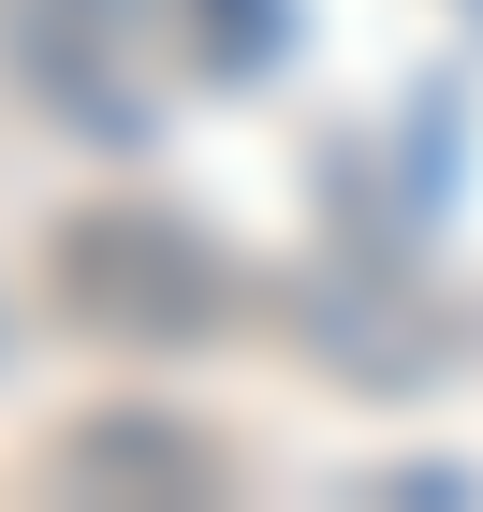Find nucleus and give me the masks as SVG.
<instances>
[{"label": "nucleus", "mask_w": 483, "mask_h": 512, "mask_svg": "<svg viewBox=\"0 0 483 512\" xmlns=\"http://www.w3.org/2000/svg\"><path fill=\"white\" fill-rule=\"evenodd\" d=\"M59 308H74L88 337L176 352V337H205V322H220V264H205L176 220L103 205V220H74V235H59Z\"/></svg>", "instance_id": "nucleus-1"}]
</instances>
